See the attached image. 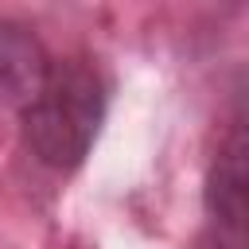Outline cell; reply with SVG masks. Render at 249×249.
I'll return each instance as SVG.
<instances>
[{"instance_id":"cell-1","label":"cell","mask_w":249,"mask_h":249,"mask_svg":"<svg viewBox=\"0 0 249 249\" xmlns=\"http://www.w3.org/2000/svg\"><path fill=\"white\" fill-rule=\"evenodd\" d=\"M101 121H105V82L82 58L51 62L47 82L19 109V132L27 152L54 171H74L89 156Z\"/></svg>"},{"instance_id":"cell-2","label":"cell","mask_w":249,"mask_h":249,"mask_svg":"<svg viewBox=\"0 0 249 249\" xmlns=\"http://www.w3.org/2000/svg\"><path fill=\"white\" fill-rule=\"evenodd\" d=\"M202 249H245V128L241 113L230 121L226 140L206 175V233Z\"/></svg>"},{"instance_id":"cell-3","label":"cell","mask_w":249,"mask_h":249,"mask_svg":"<svg viewBox=\"0 0 249 249\" xmlns=\"http://www.w3.org/2000/svg\"><path fill=\"white\" fill-rule=\"evenodd\" d=\"M51 74V54L23 23L0 19V101L23 109Z\"/></svg>"}]
</instances>
